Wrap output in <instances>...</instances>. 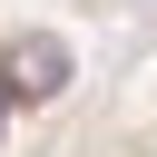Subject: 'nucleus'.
Masks as SVG:
<instances>
[{"label":"nucleus","mask_w":157,"mask_h":157,"mask_svg":"<svg viewBox=\"0 0 157 157\" xmlns=\"http://www.w3.org/2000/svg\"><path fill=\"white\" fill-rule=\"evenodd\" d=\"M59 78H69V49H59V39H29V49L10 59V98H49Z\"/></svg>","instance_id":"1"}]
</instances>
